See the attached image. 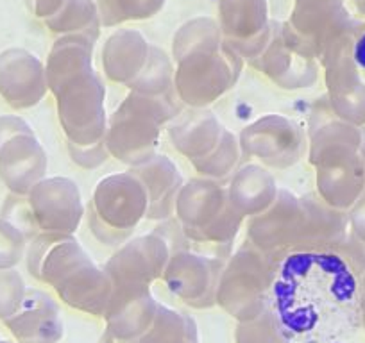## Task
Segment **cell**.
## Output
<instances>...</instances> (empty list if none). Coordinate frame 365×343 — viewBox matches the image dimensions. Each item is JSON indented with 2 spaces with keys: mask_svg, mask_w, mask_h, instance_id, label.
Returning <instances> with one entry per match:
<instances>
[{
  "mask_svg": "<svg viewBox=\"0 0 365 343\" xmlns=\"http://www.w3.org/2000/svg\"><path fill=\"white\" fill-rule=\"evenodd\" d=\"M269 310L289 339L346 343L361 324L360 286L342 255L292 252L270 279Z\"/></svg>",
  "mask_w": 365,
  "mask_h": 343,
  "instance_id": "1",
  "label": "cell"
},
{
  "mask_svg": "<svg viewBox=\"0 0 365 343\" xmlns=\"http://www.w3.org/2000/svg\"><path fill=\"white\" fill-rule=\"evenodd\" d=\"M9 329L22 343H52L58 336L54 310L48 302H33L8 320Z\"/></svg>",
  "mask_w": 365,
  "mask_h": 343,
  "instance_id": "2",
  "label": "cell"
},
{
  "mask_svg": "<svg viewBox=\"0 0 365 343\" xmlns=\"http://www.w3.org/2000/svg\"><path fill=\"white\" fill-rule=\"evenodd\" d=\"M22 299V285L15 274H0V317H9Z\"/></svg>",
  "mask_w": 365,
  "mask_h": 343,
  "instance_id": "3",
  "label": "cell"
},
{
  "mask_svg": "<svg viewBox=\"0 0 365 343\" xmlns=\"http://www.w3.org/2000/svg\"><path fill=\"white\" fill-rule=\"evenodd\" d=\"M290 339L283 334L278 322L269 310V322L263 324L256 331H244L240 336V343H289Z\"/></svg>",
  "mask_w": 365,
  "mask_h": 343,
  "instance_id": "4",
  "label": "cell"
},
{
  "mask_svg": "<svg viewBox=\"0 0 365 343\" xmlns=\"http://www.w3.org/2000/svg\"><path fill=\"white\" fill-rule=\"evenodd\" d=\"M354 61L365 70V33L358 38L356 45H354Z\"/></svg>",
  "mask_w": 365,
  "mask_h": 343,
  "instance_id": "5",
  "label": "cell"
},
{
  "mask_svg": "<svg viewBox=\"0 0 365 343\" xmlns=\"http://www.w3.org/2000/svg\"><path fill=\"white\" fill-rule=\"evenodd\" d=\"M360 310H361V324L365 325V288L360 290Z\"/></svg>",
  "mask_w": 365,
  "mask_h": 343,
  "instance_id": "6",
  "label": "cell"
},
{
  "mask_svg": "<svg viewBox=\"0 0 365 343\" xmlns=\"http://www.w3.org/2000/svg\"><path fill=\"white\" fill-rule=\"evenodd\" d=\"M0 343H8V342H0Z\"/></svg>",
  "mask_w": 365,
  "mask_h": 343,
  "instance_id": "7",
  "label": "cell"
}]
</instances>
